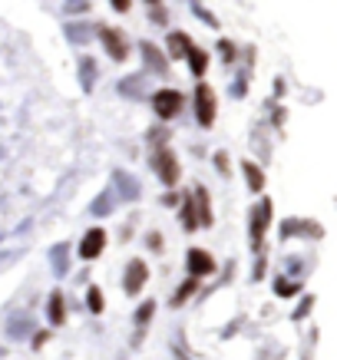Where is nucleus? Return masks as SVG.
<instances>
[{
	"label": "nucleus",
	"mask_w": 337,
	"mask_h": 360,
	"mask_svg": "<svg viewBox=\"0 0 337 360\" xmlns=\"http://www.w3.org/2000/svg\"><path fill=\"white\" fill-rule=\"evenodd\" d=\"M153 106L162 120H172V116L182 109V96H179V90H159L153 96Z\"/></svg>",
	"instance_id": "1"
},
{
	"label": "nucleus",
	"mask_w": 337,
	"mask_h": 360,
	"mask_svg": "<svg viewBox=\"0 0 337 360\" xmlns=\"http://www.w3.org/2000/svg\"><path fill=\"white\" fill-rule=\"evenodd\" d=\"M155 169H159V179L166 182V185H175L179 182V162H175V155L166 146L155 152Z\"/></svg>",
	"instance_id": "2"
},
{
	"label": "nucleus",
	"mask_w": 337,
	"mask_h": 360,
	"mask_svg": "<svg viewBox=\"0 0 337 360\" xmlns=\"http://www.w3.org/2000/svg\"><path fill=\"white\" fill-rule=\"evenodd\" d=\"M195 109H199V122L202 126H212L215 122V93L202 83L195 90Z\"/></svg>",
	"instance_id": "3"
},
{
	"label": "nucleus",
	"mask_w": 337,
	"mask_h": 360,
	"mask_svg": "<svg viewBox=\"0 0 337 360\" xmlns=\"http://www.w3.org/2000/svg\"><path fill=\"white\" fill-rule=\"evenodd\" d=\"M215 271V261L209 252H202V248H192L189 252V274L199 281V278H205V274H212Z\"/></svg>",
	"instance_id": "4"
},
{
	"label": "nucleus",
	"mask_w": 337,
	"mask_h": 360,
	"mask_svg": "<svg viewBox=\"0 0 337 360\" xmlns=\"http://www.w3.org/2000/svg\"><path fill=\"white\" fill-rule=\"evenodd\" d=\"M103 248H106V231H103V228H90L86 238H83V245H79V255L90 261V258H96Z\"/></svg>",
	"instance_id": "5"
},
{
	"label": "nucleus",
	"mask_w": 337,
	"mask_h": 360,
	"mask_svg": "<svg viewBox=\"0 0 337 360\" xmlns=\"http://www.w3.org/2000/svg\"><path fill=\"white\" fill-rule=\"evenodd\" d=\"M99 37H103V44H106V50H109V57H113V60H126V40H123V33L113 30V27H103V30H99Z\"/></svg>",
	"instance_id": "6"
},
{
	"label": "nucleus",
	"mask_w": 337,
	"mask_h": 360,
	"mask_svg": "<svg viewBox=\"0 0 337 360\" xmlns=\"http://www.w3.org/2000/svg\"><path fill=\"white\" fill-rule=\"evenodd\" d=\"M142 285H146V265H142V261H129V271H126V294H139Z\"/></svg>",
	"instance_id": "7"
},
{
	"label": "nucleus",
	"mask_w": 337,
	"mask_h": 360,
	"mask_svg": "<svg viewBox=\"0 0 337 360\" xmlns=\"http://www.w3.org/2000/svg\"><path fill=\"white\" fill-rule=\"evenodd\" d=\"M185 57H189V63H192V73H195V76H202V73H205V66H209V57L202 53L199 46L192 44V46H189V50H185Z\"/></svg>",
	"instance_id": "8"
},
{
	"label": "nucleus",
	"mask_w": 337,
	"mask_h": 360,
	"mask_svg": "<svg viewBox=\"0 0 337 360\" xmlns=\"http://www.w3.org/2000/svg\"><path fill=\"white\" fill-rule=\"evenodd\" d=\"M242 169H245V176H248V185H251V189L258 192L261 185H264V176H261V172H258V169H255V165H251V162H245V165H242Z\"/></svg>",
	"instance_id": "9"
},
{
	"label": "nucleus",
	"mask_w": 337,
	"mask_h": 360,
	"mask_svg": "<svg viewBox=\"0 0 337 360\" xmlns=\"http://www.w3.org/2000/svg\"><path fill=\"white\" fill-rule=\"evenodd\" d=\"M50 321L53 324H63V294H53L50 298Z\"/></svg>",
	"instance_id": "10"
},
{
	"label": "nucleus",
	"mask_w": 337,
	"mask_h": 360,
	"mask_svg": "<svg viewBox=\"0 0 337 360\" xmlns=\"http://www.w3.org/2000/svg\"><path fill=\"white\" fill-rule=\"evenodd\" d=\"M142 53H146V60L149 63H155V66H159V70H166V63H162V53H159V50H155V46H142Z\"/></svg>",
	"instance_id": "11"
},
{
	"label": "nucleus",
	"mask_w": 337,
	"mask_h": 360,
	"mask_svg": "<svg viewBox=\"0 0 337 360\" xmlns=\"http://www.w3.org/2000/svg\"><path fill=\"white\" fill-rule=\"evenodd\" d=\"M192 291H195V278H192V281H189V285H185V287H179V291H175V304H182V301L189 298Z\"/></svg>",
	"instance_id": "12"
},
{
	"label": "nucleus",
	"mask_w": 337,
	"mask_h": 360,
	"mask_svg": "<svg viewBox=\"0 0 337 360\" xmlns=\"http://www.w3.org/2000/svg\"><path fill=\"white\" fill-rule=\"evenodd\" d=\"M90 307L93 311H103V294H99V287H90Z\"/></svg>",
	"instance_id": "13"
},
{
	"label": "nucleus",
	"mask_w": 337,
	"mask_h": 360,
	"mask_svg": "<svg viewBox=\"0 0 337 360\" xmlns=\"http://www.w3.org/2000/svg\"><path fill=\"white\" fill-rule=\"evenodd\" d=\"M275 291H278V294H294V291H298V285H294V281H278Z\"/></svg>",
	"instance_id": "14"
},
{
	"label": "nucleus",
	"mask_w": 337,
	"mask_h": 360,
	"mask_svg": "<svg viewBox=\"0 0 337 360\" xmlns=\"http://www.w3.org/2000/svg\"><path fill=\"white\" fill-rule=\"evenodd\" d=\"M113 7H116V10H123V14H126V10H129V0H113Z\"/></svg>",
	"instance_id": "15"
}]
</instances>
